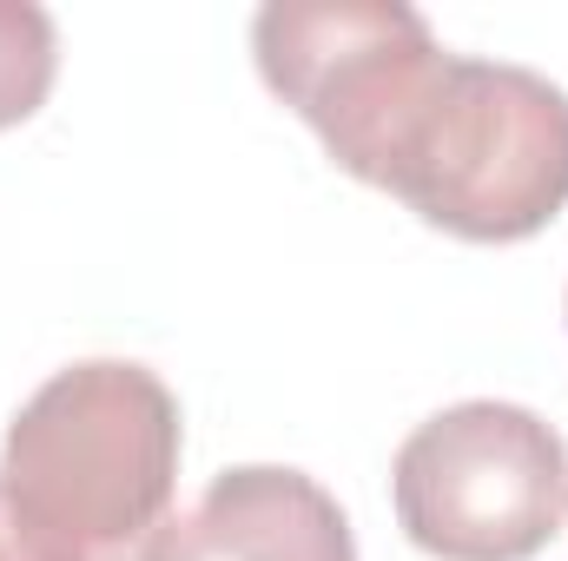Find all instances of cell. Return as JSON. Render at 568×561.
Wrapping results in <instances>:
<instances>
[{
  "mask_svg": "<svg viewBox=\"0 0 568 561\" xmlns=\"http://www.w3.org/2000/svg\"><path fill=\"white\" fill-rule=\"evenodd\" d=\"M179 404L126 357L53 370L0 442V516L20 561H145L172 522Z\"/></svg>",
  "mask_w": 568,
  "mask_h": 561,
  "instance_id": "1",
  "label": "cell"
},
{
  "mask_svg": "<svg viewBox=\"0 0 568 561\" xmlns=\"http://www.w3.org/2000/svg\"><path fill=\"white\" fill-rule=\"evenodd\" d=\"M377 192L463 245H523L568 205V93L509 60H436Z\"/></svg>",
  "mask_w": 568,
  "mask_h": 561,
  "instance_id": "2",
  "label": "cell"
},
{
  "mask_svg": "<svg viewBox=\"0 0 568 561\" xmlns=\"http://www.w3.org/2000/svg\"><path fill=\"white\" fill-rule=\"evenodd\" d=\"M390 502L429 561H529L562 529L568 442L523 404H449L404 436Z\"/></svg>",
  "mask_w": 568,
  "mask_h": 561,
  "instance_id": "3",
  "label": "cell"
},
{
  "mask_svg": "<svg viewBox=\"0 0 568 561\" xmlns=\"http://www.w3.org/2000/svg\"><path fill=\"white\" fill-rule=\"evenodd\" d=\"M252 53L265 86L357 185L384 178V159L443 60L429 20L404 0H272L252 20Z\"/></svg>",
  "mask_w": 568,
  "mask_h": 561,
  "instance_id": "4",
  "label": "cell"
},
{
  "mask_svg": "<svg viewBox=\"0 0 568 561\" xmlns=\"http://www.w3.org/2000/svg\"><path fill=\"white\" fill-rule=\"evenodd\" d=\"M145 561H357V536L317 476L245 462L212 476V489L165 522Z\"/></svg>",
  "mask_w": 568,
  "mask_h": 561,
  "instance_id": "5",
  "label": "cell"
},
{
  "mask_svg": "<svg viewBox=\"0 0 568 561\" xmlns=\"http://www.w3.org/2000/svg\"><path fill=\"white\" fill-rule=\"evenodd\" d=\"M60 80V27L33 0H0V133L27 126Z\"/></svg>",
  "mask_w": 568,
  "mask_h": 561,
  "instance_id": "6",
  "label": "cell"
}]
</instances>
